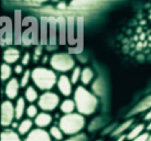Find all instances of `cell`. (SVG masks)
<instances>
[{"label": "cell", "instance_id": "obj_33", "mask_svg": "<svg viewBox=\"0 0 151 141\" xmlns=\"http://www.w3.org/2000/svg\"><path fill=\"white\" fill-rule=\"evenodd\" d=\"M27 1L32 4H43V2L47 1V0H27Z\"/></svg>", "mask_w": 151, "mask_h": 141}, {"label": "cell", "instance_id": "obj_19", "mask_svg": "<svg viewBox=\"0 0 151 141\" xmlns=\"http://www.w3.org/2000/svg\"><path fill=\"white\" fill-rule=\"evenodd\" d=\"M1 141H21L16 132L11 130H4L1 133Z\"/></svg>", "mask_w": 151, "mask_h": 141}, {"label": "cell", "instance_id": "obj_15", "mask_svg": "<svg viewBox=\"0 0 151 141\" xmlns=\"http://www.w3.org/2000/svg\"><path fill=\"white\" fill-rule=\"evenodd\" d=\"M16 108V119H21L22 116H23V114L25 112V100L23 98H18L17 100V104L14 106Z\"/></svg>", "mask_w": 151, "mask_h": 141}, {"label": "cell", "instance_id": "obj_2", "mask_svg": "<svg viewBox=\"0 0 151 141\" xmlns=\"http://www.w3.org/2000/svg\"><path fill=\"white\" fill-rule=\"evenodd\" d=\"M31 78L35 86L41 91H50L58 83L56 74L46 67H35L31 72Z\"/></svg>", "mask_w": 151, "mask_h": 141}, {"label": "cell", "instance_id": "obj_12", "mask_svg": "<svg viewBox=\"0 0 151 141\" xmlns=\"http://www.w3.org/2000/svg\"><path fill=\"white\" fill-rule=\"evenodd\" d=\"M52 119L53 118H52L51 115L43 112L38 114V116L35 117V119H34V122H35V124L38 126L39 128H45L47 126H50V124L52 122Z\"/></svg>", "mask_w": 151, "mask_h": 141}, {"label": "cell", "instance_id": "obj_9", "mask_svg": "<svg viewBox=\"0 0 151 141\" xmlns=\"http://www.w3.org/2000/svg\"><path fill=\"white\" fill-rule=\"evenodd\" d=\"M56 85H58L59 91L62 93V95L68 97L72 94V85H73V83L66 75H61L59 79H58Z\"/></svg>", "mask_w": 151, "mask_h": 141}, {"label": "cell", "instance_id": "obj_24", "mask_svg": "<svg viewBox=\"0 0 151 141\" xmlns=\"http://www.w3.org/2000/svg\"><path fill=\"white\" fill-rule=\"evenodd\" d=\"M63 131L61 130V128L58 127H52L50 129V135L51 137H53L55 140H62L63 139Z\"/></svg>", "mask_w": 151, "mask_h": 141}, {"label": "cell", "instance_id": "obj_37", "mask_svg": "<svg viewBox=\"0 0 151 141\" xmlns=\"http://www.w3.org/2000/svg\"><path fill=\"white\" fill-rule=\"evenodd\" d=\"M17 126H18L17 124H14V122H12V127H13V128H16V127H17Z\"/></svg>", "mask_w": 151, "mask_h": 141}, {"label": "cell", "instance_id": "obj_18", "mask_svg": "<svg viewBox=\"0 0 151 141\" xmlns=\"http://www.w3.org/2000/svg\"><path fill=\"white\" fill-rule=\"evenodd\" d=\"M32 126H33L32 120H30V119H24L21 124L18 126V131H19L20 135H25V133H28L31 131Z\"/></svg>", "mask_w": 151, "mask_h": 141}, {"label": "cell", "instance_id": "obj_26", "mask_svg": "<svg viewBox=\"0 0 151 141\" xmlns=\"http://www.w3.org/2000/svg\"><path fill=\"white\" fill-rule=\"evenodd\" d=\"M25 112H27V115H28L29 118H35V117L38 116V108L35 107L34 105H30L29 107L27 108Z\"/></svg>", "mask_w": 151, "mask_h": 141}, {"label": "cell", "instance_id": "obj_6", "mask_svg": "<svg viewBox=\"0 0 151 141\" xmlns=\"http://www.w3.org/2000/svg\"><path fill=\"white\" fill-rule=\"evenodd\" d=\"M16 118V108L11 101L6 100L1 105V124L4 127H8L12 124L13 119Z\"/></svg>", "mask_w": 151, "mask_h": 141}, {"label": "cell", "instance_id": "obj_4", "mask_svg": "<svg viewBox=\"0 0 151 141\" xmlns=\"http://www.w3.org/2000/svg\"><path fill=\"white\" fill-rule=\"evenodd\" d=\"M50 64L52 68L58 72H68L74 68L75 61L70 54L66 53H58L54 54L50 60Z\"/></svg>", "mask_w": 151, "mask_h": 141}, {"label": "cell", "instance_id": "obj_16", "mask_svg": "<svg viewBox=\"0 0 151 141\" xmlns=\"http://www.w3.org/2000/svg\"><path fill=\"white\" fill-rule=\"evenodd\" d=\"M93 77H94V73L89 67H85L84 70H82V74H81V82L83 85H87L92 82Z\"/></svg>", "mask_w": 151, "mask_h": 141}, {"label": "cell", "instance_id": "obj_1", "mask_svg": "<svg viewBox=\"0 0 151 141\" xmlns=\"http://www.w3.org/2000/svg\"><path fill=\"white\" fill-rule=\"evenodd\" d=\"M74 101L76 109L82 115H92L98 106L96 95L88 91L84 86H78L74 93Z\"/></svg>", "mask_w": 151, "mask_h": 141}, {"label": "cell", "instance_id": "obj_20", "mask_svg": "<svg viewBox=\"0 0 151 141\" xmlns=\"http://www.w3.org/2000/svg\"><path fill=\"white\" fill-rule=\"evenodd\" d=\"M24 96H25V99L28 100L29 103H33L37 99H39V96L37 91L34 89V87L32 86H29V87L25 89L24 91Z\"/></svg>", "mask_w": 151, "mask_h": 141}, {"label": "cell", "instance_id": "obj_11", "mask_svg": "<svg viewBox=\"0 0 151 141\" xmlns=\"http://www.w3.org/2000/svg\"><path fill=\"white\" fill-rule=\"evenodd\" d=\"M20 58V52L14 47L6 49L4 52V61L8 64H13Z\"/></svg>", "mask_w": 151, "mask_h": 141}, {"label": "cell", "instance_id": "obj_13", "mask_svg": "<svg viewBox=\"0 0 151 141\" xmlns=\"http://www.w3.org/2000/svg\"><path fill=\"white\" fill-rule=\"evenodd\" d=\"M148 109H151V95L148 96L147 98H145L142 101H140V103L131 110L130 115H136V114H138V112H145V110H148Z\"/></svg>", "mask_w": 151, "mask_h": 141}, {"label": "cell", "instance_id": "obj_34", "mask_svg": "<svg viewBox=\"0 0 151 141\" xmlns=\"http://www.w3.org/2000/svg\"><path fill=\"white\" fill-rule=\"evenodd\" d=\"M145 120H151V109L149 110V112H148L147 115H146V117H145Z\"/></svg>", "mask_w": 151, "mask_h": 141}, {"label": "cell", "instance_id": "obj_35", "mask_svg": "<svg viewBox=\"0 0 151 141\" xmlns=\"http://www.w3.org/2000/svg\"><path fill=\"white\" fill-rule=\"evenodd\" d=\"M125 139H127V136H124V135H122V136H120V137L118 138L117 141H124Z\"/></svg>", "mask_w": 151, "mask_h": 141}, {"label": "cell", "instance_id": "obj_31", "mask_svg": "<svg viewBox=\"0 0 151 141\" xmlns=\"http://www.w3.org/2000/svg\"><path fill=\"white\" fill-rule=\"evenodd\" d=\"M30 61V54L29 53H25L22 58V65H27Z\"/></svg>", "mask_w": 151, "mask_h": 141}, {"label": "cell", "instance_id": "obj_27", "mask_svg": "<svg viewBox=\"0 0 151 141\" xmlns=\"http://www.w3.org/2000/svg\"><path fill=\"white\" fill-rule=\"evenodd\" d=\"M30 77H31V72L30 70H25L24 73H23V75H22L21 82H20L21 87H25V85H28Z\"/></svg>", "mask_w": 151, "mask_h": 141}, {"label": "cell", "instance_id": "obj_7", "mask_svg": "<svg viewBox=\"0 0 151 141\" xmlns=\"http://www.w3.org/2000/svg\"><path fill=\"white\" fill-rule=\"evenodd\" d=\"M108 0H72L70 8L78 10H88L105 4Z\"/></svg>", "mask_w": 151, "mask_h": 141}, {"label": "cell", "instance_id": "obj_21", "mask_svg": "<svg viewBox=\"0 0 151 141\" xmlns=\"http://www.w3.org/2000/svg\"><path fill=\"white\" fill-rule=\"evenodd\" d=\"M143 129H145V124H138V126H136V127L127 135V139H128V140H134V139H136V138L139 137V136L141 135Z\"/></svg>", "mask_w": 151, "mask_h": 141}, {"label": "cell", "instance_id": "obj_30", "mask_svg": "<svg viewBox=\"0 0 151 141\" xmlns=\"http://www.w3.org/2000/svg\"><path fill=\"white\" fill-rule=\"evenodd\" d=\"M41 47H37L35 49V52H34V55H33V60L37 62L39 60V58H40V55H41Z\"/></svg>", "mask_w": 151, "mask_h": 141}, {"label": "cell", "instance_id": "obj_14", "mask_svg": "<svg viewBox=\"0 0 151 141\" xmlns=\"http://www.w3.org/2000/svg\"><path fill=\"white\" fill-rule=\"evenodd\" d=\"M93 91L96 96H103L104 91H105V84L103 82L101 78H97L94 81L93 83Z\"/></svg>", "mask_w": 151, "mask_h": 141}, {"label": "cell", "instance_id": "obj_3", "mask_svg": "<svg viewBox=\"0 0 151 141\" xmlns=\"http://www.w3.org/2000/svg\"><path fill=\"white\" fill-rule=\"evenodd\" d=\"M60 128L65 135L72 136V135H76L78 133L84 128L85 126V119L82 116V114H65L63 117H61L60 119Z\"/></svg>", "mask_w": 151, "mask_h": 141}, {"label": "cell", "instance_id": "obj_36", "mask_svg": "<svg viewBox=\"0 0 151 141\" xmlns=\"http://www.w3.org/2000/svg\"><path fill=\"white\" fill-rule=\"evenodd\" d=\"M148 130H151V121H150V124H148V127H147Z\"/></svg>", "mask_w": 151, "mask_h": 141}, {"label": "cell", "instance_id": "obj_38", "mask_svg": "<svg viewBox=\"0 0 151 141\" xmlns=\"http://www.w3.org/2000/svg\"><path fill=\"white\" fill-rule=\"evenodd\" d=\"M148 141H151V135H150V137H149V139H148Z\"/></svg>", "mask_w": 151, "mask_h": 141}, {"label": "cell", "instance_id": "obj_28", "mask_svg": "<svg viewBox=\"0 0 151 141\" xmlns=\"http://www.w3.org/2000/svg\"><path fill=\"white\" fill-rule=\"evenodd\" d=\"M66 141H86V136L85 135H77L75 137H72Z\"/></svg>", "mask_w": 151, "mask_h": 141}, {"label": "cell", "instance_id": "obj_5", "mask_svg": "<svg viewBox=\"0 0 151 141\" xmlns=\"http://www.w3.org/2000/svg\"><path fill=\"white\" fill-rule=\"evenodd\" d=\"M60 104V97L58 94L52 93V91H45L39 97L38 106L43 112H52Z\"/></svg>", "mask_w": 151, "mask_h": 141}, {"label": "cell", "instance_id": "obj_22", "mask_svg": "<svg viewBox=\"0 0 151 141\" xmlns=\"http://www.w3.org/2000/svg\"><path fill=\"white\" fill-rule=\"evenodd\" d=\"M11 73H12V70H11V67L9 66L8 63H4L1 65V79L4 82L9 79L11 77Z\"/></svg>", "mask_w": 151, "mask_h": 141}, {"label": "cell", "instance_id": "obj_17", "mask_svg": "<svg viewBox=\"0 0 151 141\" xmlns=\"http://www.w3.org/2000/svg\"><path fill=\"white\" fill-rule=\"evenodd\" d=\"M75 108H76V104L74 100L65 99L61 104V112H64V114H71V112H73V110Z\"/></svg>", "mask_w": 151, "mask_h": 141}, {"label": "cell", "instance_id": "obj_23", "mask_svg": "<svg viewBox=\"0 0 151 141\" xmlns=\"http://www.w3.org/2000/svg\"><path fill=\"white\" fill-rule=\"evenodd\" d=\"M132 122H134V120H132V119H129V120H127L126 122H124L122 124H120L115 131H113V136H118V135L122 133L124 131H126L127 129L132 124Z\"/></svg>", "mask_w": 151, "mask_h": 141}, {"label": "cell", "instance_id": "obj_32", "mask_svg": "<svg viewBox=\"0 0 151 141\" xmlns=\"http://www.w3.org/2000/svg\"><path fill=\"white\" fill-rule=\"evenodd\" d=\"M14 72H16V74H17V75L22 74V73H23L22 65H16V67H14Z\"/></svg>", "mask_w": 151, "mask_h": 141}, {"label": "cell", "instance_id": "obj_25", "mask_svg": "<svg viewBox=\"0 0 151 141\" xmlns=\"http://www.w3.org/2000/svg\"><path fill=\"white\" fill-rule=\"evenodd\" d=\"M81 74H82V70H81L80 67H74L73 70V73H72L71 76V81L73 84H76L78 82V79H81Z\"/></svg>", "mask_w": 151, "mask_h": 141}, {"label": "cell", "instance_id": "obj_8", "mask_svg": "<svg viewBox=\"0 0 151 141\" xmlns=\"http://www.w3.org/2000/svg\"><path fill=\"white\" fill-rule=\"evenodd\" d=\"M24 141H51V135L42 128H37L30 131Z\"/></svg>", "mask_w": 151, "mask_h": 141}, {"label": "cell", "instance_id": "obj_10", "mask_svg": "<svg viewBox=\"0 0 151 141\" xmlns=\"http://www.w3.org/2000/svg\"><path fill=\"white\" fill-rule=\"evenodd\" d=\"M21 85L19 84L17 78H10L8 81V83L6 84V88H4V93L6 96L9 99H14L17 98L18 94H19V87Z\"/></svg>", "mask_w": 151, "mask_h": 141}, {"label": "cell", "instance_id": "obj_29", "mask_svg": "<svg viewBox=\"0 0 151 141\" xmlns=\"http://www.w3.org/2000/svg\"><path fill=\"white\" fill-rule=\"evenodd\" d=\"M149 135L148 133H141L139 137H137L136 139H134V140H131V141H148V139H149Z\"/></svg>", "mask_w": 151, "mask_h": 141}]
</instances>
